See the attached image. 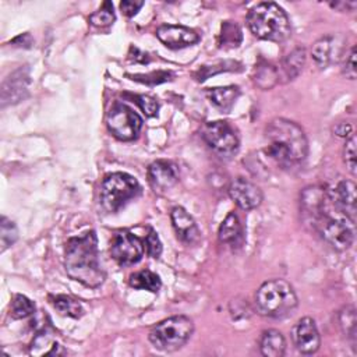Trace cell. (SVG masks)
I'll use <instances>...</instances> for the list:
<instances>
[{"label":"cell","mask_w":357,"mask_h":357,"mask_svg":"<svg viewBox=\"0 0 357 357\" xmlns=\"http://www.w3.org/2000/svg\"><path fill=\"white\" fill-rule=\"evenodd\" d=\"M66 273L81 284L96 289L105 279L106 272L100 264L98 238L93 230L85 231L82 236L71 237L64 251Z\"/></svg>","instance_id":"6da1fadb"},{"label":"cell","mask_w":357,"mask_h":357,"mask_svg":"<svg viewBox=\"0 0 357 357\" xmlns=\"http://www.w3.org/2000/svg\"><path fill=\"white\" fill-rule=\"evenodd\" d=\"M265 139L266 155L284 167L303 162L308 153L304 130L286 119L272 120L265 130Z\"/></svg>","instance_id":"7a4b0ae2"},{"label":"cell","mask_w":357,"mask_h":357,"mask_svg":"<svg viewBox=\"0 0 357 357\" xmlns=\"http://www.w3.org/2000/svg\"><path fill=\"white\" fill-rule=\"evenodd\" d=\"M247 24L252 35L271 42H283L291 31L286 11L272 1L255 4L248 11Z\"/></svg>","instance_id":"3957f363"},{"label":"cell","mask_w":357,"mask_h":357,"mask_svg":"<svg viewBox=\"0 0 357 357\" xmlns=\"http://www.w3.org/2000/svg\"><path fill=\"white\" fill-rule=\"evenodd\" d=\"M354 222L356 220L335 208L326 195V201L321 212L311 225L328 245L337 251H343L350 248L354 241Z\"/></svg>","instance_id":"277c9868"},{"label":"cell","mask_w":357,"mask_h":357,"mask_svg":"<svg viewBox=\"0 0 357 357\" xmlns=\"http://www.w3.org/2000/svg\"><path fill=\"white\" fill-rule=\"evenodd\" d=\"M258 312L269 318H284L297 307V296L293 286L284 279H272L259 286L255 293Z\"/></svg>","instance_id":"5b68a950"},{"label":"cell","mask_w":357,"mask_h":357,"mask_svg":"<svg viewBox=\"0 0 357 357\" xmlns=\"http://www.w3.org/2000/svg\"><path fill=\"white\" fill-rule=\"evenodd\" d=\"M139 194L141 185L135 177L128 173L116 172L106 174L102 180L99 199L106 212H117Z\"/></svg>","instance_id":"8992f818"},{"label":"cell","mask_w":357,"mask_h":357,"mask_svg":"<svg viewBox=\"0 0 357 357\" xmlns=\"http://www.w3.org/2000/svg\"><path fill=\"white\" fill-rule=\"evenodd\" d=\"M194 332V322L185 315L166 318L149 331V342L158 350L174 351L183 347Z\"/></svg>","instance_id":"52a82bcc"},{"label":"cell","mask_w":357,"mask_h":357,"mask_svg":"<svg viewBox=\"0 0 357 357\" xmlns=\"http://www.w3.org/2000/svg\"><path fill=\"white\" fill-rule=\"evenodd\" d=\"M202 138L219 156L230 158L237 153L240 141L234 128L223 120L209 121L202 127Z\"/></svg>","instance_id":"ba28073f"},{"label":"cell","mask_w":357,"mask_h":357,"mask_svg":"<svg viewBox=\"0 0 357 357\" xmlns=\"http://www.w3.org/2000/svg\"><path fill=\"white\" fill-rule=\"evenodd\" d=\"M109 131L120 141H132L142 128V119L124 103H116L106 116Z\"/></svg>","instance_id":"9c48e42d"},{"label":"cell","mask_w":357,"mask_h":357,"mask_svg":"<svg viewBox=\"0 0 357 357\" xmlns=\"http://www.w3.org/2000/svg\"><path fill=\"white\" fill-rule=\"evenodd\" d=\"M145 245L139 237L128 230L117 231L110 243V254L113 259L123 266L134 265L141 261Z\"/></svg>","instance_id":"30bf717a"},{"label":"cell","mask_w":357,"mask_h":357,"mask_svg":"<svg viewBox=\"0 0 357 357\" xmlns=\"http://www.w3.org/2000/svg\"><path fill=\"white\" fill-rule=\"evenodd\" d=\"M230 199L243 211H251L261 205L264 195L261 188L244 177L234 178L229 188Z\"/></svg>","instance_id":"8fae6325"},{"label":"cell","mask_w":357,"mask_h":357,"mask_svg":"<svg viewBox=\"0 0 357 357\" xmlns=\"http://www.w3.org/2000/svg\"><path fill=\"white\" fill-rule=\"evenodd\" d=\"M331 204L342 213L356 220V184L350 180H339L335 185L326 188Z\"/></svg>","instance_id":"7c38bea8"},{"label":"cell","mask_w":357,"mask_h":357,"mask_svg":"<svg viewBox=\"0 0 357 357\" xmlns=\"http://www.w3.org/2000/svg\"><path fill=\"white\" fill-rule=\"evenodd\" d=\"M293 342L301 354H312L321 346V337L315 321L310 317L301 318L293 328Z\"/></svg>","instance_id":"4fadbf2b"},{"label":"cell","mask_w":357,"mask_h":357,"mask_svg":"<svg viewBox=\"0 0 357 357\" xmlns=\"http://www.w3.org/2000/svg\"><path fill=\"white\" fill-rule=\"evenodd\" d=\"M156 36L169 49H183L199 42V35L184 25H160Z\"/></svg>","instance_id":"5bb4252c"},{"label":"cell","mask_w":357,"mask_h":357,"mask_svg":"<svg viewBox=\"0 0 357 357\" xmlns=\"http://www.w3.org/2000/svg\"><path fill=\"white\" fill-rule=\"evenodd\" d=\"M148 181L158 194H165L178 181L177 169L172 162L155 160L148 167Z\"/></svg>","instance_id":"9a60e30c"},{"label":"cell","mask_w":357,"mask_h":357,"mask_svg":"<svg viewBox=\"0 0 357 357\" xmlns=\"http://www.w3.org/2000/svg\"><path fill=\"white\" fill-rule=\"evenodd\" d=\"M170 219L176 236L187 245H194L201 240L199 229L192 216L181 206H174L170 212Z\"/></svg>","instance_id":"2e32d148"},{"label":"cell","mask_w":357,"mask_h":357,"mask_svg":"<svg viewBox=\"0 0 357 357\" xmlns=\"http://www.w3.org/2000/svg\"><path fill=\"white\" fill-rule=\"evenodd\" d=\"M342 53V45L337 38L328 35L318 39L311 47V56L319 68H326L339 59Z\"/></svg>","instance_id":"e0dca14e"},{"label":"cell","mask_w":357,"mask_h":357,"mask_svg":"<svg viewBox=\"0 0 357 357\" xmlns=\"http://www.w3.org/2000/svg\"><path fill=\"white\" fill-rule=\"evenodd\" d=\"M28 74L22 68L13 73L1 86V105L17 103L25 98L28 92Z\"/></svg>","instance_id":"ac0fdd59"},{"label":"cell","mask_w":357,"mask_h":357,"mask_svg":"<svg viewBox=\"0 0 357 357\" xmlns=\"http://www.w3.org/2000/svg\"><path fill=\"white\" fill-rule=\"evenodd\" d=\"M31 354L35 356H50V354H64L61 343L57 339L56 332L52 328H42L33 337L31 343Z\"/></svg>","instance_id":"d6986e66"},{"label":"cell","mask_w":357,"mask_h":357,"mask_svg":"<svg viewBox=\"0 0 357 357\" xmlns=\"http://www.w3.org/2000/svg\"><path fill=\"white\" fill-rule=\"evenodd\" d=\"M218 237L220 243L231 247H240L243 244L244 241L243 226L240 223L238 216L234 212H229L227 216L223 219V222L219 226Z\"/></svg>","instance_id":"ffe728a7"},{"label":"cell","mask_w":357,"mask_h":357,"mask_svg":"<svg viewBox=\"0 0 357 357\" xmlns=\"http://www.w3.org/2000/svg\"><path fill=\"white\" fill-rule=\"evenodd\" d=\"M259 350L266 357H282L286 351V340L278 329H266L259 337Z\"/></svg>","instance_id":"44dd1931"},{"label":"cell","mask_w":357,"mask_h":357,"mask_svg":"<svg viewBox=\"0 0 357 357\" xmlns=\"http://www.w3.org/2000/svg\"><path fill=\"white\" fill-rule=\"evenodd\" d=\"M206 95H208L209 100H211L219 110L227 113V112L233 107L236 99L238 98L240 89H238V86H236V85L218 86V88H211V89H208Z\"/></svg>","instance_id":"7402d4cb"},{"label":"cell","mask_w":357,"mask_h":357,"mask_svg":"<svg viewBox=\"0 0 357 357\" xmlns=\"http://www.w3.org/2000/svg\"><path fill=\"white\" fill-rule=\"evenodd\" d=\"M50 300H52L50 301L52 305L63 317L78 319L84 315V308H82L81 303L78 300H75L74 297H71V296L57 294L54 297H50Z\"/></svg>","instance_id":"603a6c76"},{"label":"cell","mask_w":357,"mask_h":357,"mask_svg":"<svg viewBox=\"0 0 357 357\" xmlns=\"http://www.w3.org/2000/svg\"><path fill=\"white\" fill-rule=\"evenodd\" d=\"M130 286L134 289H141V290H148L152 293H156L162 287V280L160 278L148 269L138 271L132 275H130Z\"/></svg>","instance_id":"cb8c5ba5"},{"label":"cell","mask_w":357,"mask_h":357,"mask_svg":"<svg viewBox=\"0 0 357 357\" xmlns=\"http://www.w3.org/2000/svg\"><path fill=\"white\" fill-rule=\"evenodd\" d=\"M305 64V50L304 47H296L291 50L282 63L283 71L289 79H294L303 70Z\"/></svg>","instance_id":"d4e9b609"},{"label":"cell","mask_w":357,"mask_h":357,"mask_svg":"<svg viewBox=\"0 0 357 357\" xmlns=\"http://www.w3.org/2000/svg\"><path fill=\"white\" fill-rule=\"evenodd\" d=\"M241 40H243V33L240 26L231 21H225L222 24L219 39H218L219 46L225 49H233V47H237L241 43Z\"/></svg>","instance_id":"484cf974"},{"label":"cell","mask_w":357,"mask_h":357,"mask_svg":"<svg viewBox=\"0 0 357 357\" xmlns=\"http://www.w3.org/2000/svg\"><path fill=\"white\" fill-rule=\"evenodd\" d=\"M35 312V304L24 294H15L10 304V314L14 319L28 318Z\"/></svg>","instance_id":"4316f807"},{"label":"cell","mask_w":357,"mask_h":357,"mask_svg":"<svg viewBox=\"0 0 357 357\" xmlns=\"http://www.w3.org/2000/svg\"><path fill=\"white\" fill-rule=\"evenodd\" d=\"M339 322L343 333L350 339L353 347L356 349V329H357V319H356V310L353 307H344L339 314Z\"/></svg>","instance_id":"83f0119b"},{"label":"cell","mask_w":357,"mask_h":357,"mask_svg":"<svg viewBox=\"0 0 357 357\" xmlns=\"http://www.w3.org/2000/svg\"><path fill=\"white\" fill-rule=\"evenodd\" d=\"M114 18L116 17H114V11H113V4L110 1H103L100 8L98 11H95L93 14H91L89 22L93 26L105 28V26H110L114 22Z\"/></svg>","instance_id":"f1b7e54d"},{"label":"cell","mask_w":357,"mask_h":357,"mask_svg":"<svg viewBox=\"0 0 357 357\" xmlns=\"http://www.w3.org/2000/svg\"><path fill=\"white\" fill-rule=\"evenodd\" d=\"M18 238V230L17 226L13 220H10L6 216H1L0 220V244H1V251L7 250L11 247Z\"/></svg>","instance_id":"f546056e"},{"label":"cell","mask_w":357,"mask_h":357,"mask_svg":"<svg viewBox=\"0 0 357 357\" xmlns=\"http://www.w3.org/2000/svg\"><path fill=\"white\" fill-rule=\"evenodd\" d=\"M356 156H357V139H356V135L351 134L346 139V144L343 148V160L351 176H356V172H357Z\"/></svg>","instance_id":"4dcf8cb0"},{"label":"cell","mask_w":357,"mask_h":357,"mask_svg":"<svg viewBox=\"0 0 357 357\" xmlns=\"http://www.w3.org/2000/svg\"><path fill=\"white\" fill-rule=\"evenodd\" d=\"M255 84L262 89L272 88L278 81V73L272 66H262L255 73Z\"/></svg>","instance_id":"1f68e13d"},{"label":"cell","mask_w":357,"mask_h":357,"mask_svg":"<svg viewBox=\"0 0 357 357\" xmlns=\"http://www.w3.org/2000/svg\"><path fill=\"white\" fill-rule=\"evenodd\" d=\"M132 99H134L132 102H135L139 106V109L144 112L145 116L152 117V116L158 114L159 105L155 98H152L149 95H134Z\"/></svg>","instance_id":"d6a6232c"},{"label":"cell","mask_w":357,"mask_h":357,"mask_svg":"<svg viewBox=\"0 0 357 357\" xmlns=\"http://www.w3.org/2000/svg\"><path fill=\"white\" fill-rule=\"evenodd\" d=\"M145 250H146L148 255L152 257V258H159L160 254H162V243L159 240L158 233L153 229H151L149 233L146 234Z\"/></svg>","instance_id":"836d02e7"},{"label":"cell","mask_w":357,"mask_h":357,"mask_svg":"<svg viewBox=\"0 0 357 357\" xmlns=\"http://www.w3.org/2000/svg\"><path fill=\"white\" fill-rule=\"evenodd\" d=\"M342 73L346 75L349 79H356L357 71H356V47L353 46L350 53L346 56L344 64L342 67Z\"/></svg>","instance_id":"e575fe53"},{"label":"cell","mask_w":357,"mask_h":357,"mask_svg":"<svg viewBox=\"0 0 357 357\" xmlns=\"http://www.w3.org/2000/svg\"><path fill=\"white\" fill-rule=\"evenodd\" d=\"M142 6H144V1H137V0H123L120 3V8L123 14L127 17H134Z\"/></svg>","instance_id":"d590c367"},{"label":"cell","mask_w":357,"mask_h":357,"mask_svg":"<svg viewBox=\"0 0 357 357\" xmlns=\"http://www.w3.org/2000/svg\"><path fill=\"white\" fill-rule=\"evenodd\" d=\"M333 131H335V134L339 135V137H350V135L353 134V128H351V126L347 124V123H339V124H336V126L333 127Z\"/></svg>","instance_id":"8d00e7d4"},{"label":"cell","mask_w":357,"mask_h":357,"mask_svg":"<svg viewBox=\"0 0 357 357\" xmlns=\"http://www.w3.org/2000/svg\"><path fill=\"white\" fill-rule=\"evenodd\" d=\"M331 6L340 11H350L357 6V3L356 1H336V3H331Z\"/></svg>","instance_id":"74e56055"}]
</instances>
